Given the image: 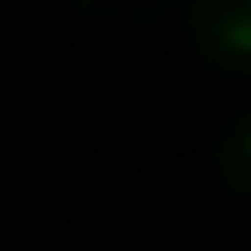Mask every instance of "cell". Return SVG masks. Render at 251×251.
<instances>
[{
	"mask_svg": "<svg viewBox=\"0 0 251 251\" xmlns=\"http://www.w3.org/2000/svg\"><path fill=\"white\" fill-rule=\"evenodd\" d=\"M186 33L213 66L251 71V0H186Z\"/></svg>",
	"mask_w": 251,
	"mask_h": 251,
	"instance_id": "obj_1",
	"label": "cell"
},
{
	"mask_svg": "<svg viewBox=\"0 0 251 251\" xmlns=\"http://www.w3.org/2000/svg\"><path fill=\"white\" fill-rule=\"evenodd\" d=\"M213 164H219V180L240 197H251V109L235 115L224 131H219V148H213Z\"/></svg>",
	"mask_w": 251,
	"mask_h": 251,
	"instance_id": "obj_2",
	"label": "cell"
},
{
	"mask_svg": "<svg viewBox=\"0 0 251 251\" xmlns=\"http://www.w3.org/2000/svg\"><path fill=\"white\" fill-rule=\"evenodd\" d=\"M76 6L99 22H115V27H142V22H158L175 0H76Z\"/></svg>",
	"mask_w": 251,
	"mask_h": 251,
	"instance_id": "obj_3",
	"label": "cell"
}]
</instances>
